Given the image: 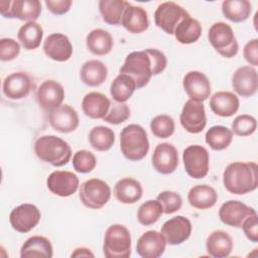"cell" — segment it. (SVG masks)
I'll return each mask as SVG.
<instances>
[{
    "mask_svg": "<svg viewBox=\"0 0 258 258\" xmlns=\"http://www.w3.org/2000/svg\"><path fill=\"white\" fill-rule=\"evenodd\" d=\"M156 200L162 207V211L164 214L169 215L177 212L182 206V199L179 194L171 190L161 191Z\"/></svg>",
    "mask_w": 258,
    "mask_h": 258,
    "instance_id": "obj_44",
    "label": "cell"
},
{
    "mask_svg": "<svg viewBox=\"0 0 258 258\" xmlns=\"http://www.w3.org/2000/svg\"><path fill=\"white\" fill-rule=\"evenodd\" d=\"M232 87L241 97H251L256 94L258 89L257 71L251 66L238 68L232 77Z\"/></svg>",
    "mask_w": 258,
    "mask_h": 258,
    "instance_id": "obj_20",
    "label": "cell"
},
{
    "mask_svg": "<svg viewBox=\"0 0 258 258\" xmlns=\"http://www.w3.org/2000/svg\"><path fill=\"white\" fill-rule=\"evenodd\" d=\"M142 194L143 188L141 183L132 177L121 178L114 186V196L122 204H134L142 198Z\"/></svg>",
    "mask_w": 258,
    "mask_h": 258,
    "instance_id": "obj_27",
    "label": "cell"
},
{
    "mask_svg": "<svg viewBox=\"0 0 258 258\" xmlns=\"http://www.w3.org/2000/svg\"><path fill=\"white\" fill-rule=\"evenodd\" d=\"M121 24L130 33L144 32L149 26L148 14L142 7L130 4L123 12Z\"/></svg>",
    "mask_w": 258,
    "mask_h": 258,
    "instance_id": "obj_26",
    "label": "cell"
},
{
    "mask_svg": "<svg viewBox=\"0 0 258 258\" xmlns=\"http://www.w3.org/2000/svg\"><path fill=\"white\" fill-rule=\"evenodd\" d=\"M45 5L51 13L55 15H62L70 10L72 6V1L71 0H46Z\"/></svg>",
    "mask_w": 258,
    "mask_h": 258,
    "instance_id": "obj_49",
    "label": "cell"
},
{
    "mask_svg": "<svg viewBox=\"0 0 258 258\" xmlns=\"http://www.w3.org/2000/svg\"><path fill=\"white\" fill-rule=\"evenodd\" d=\"M48 122L55 131L70 133L78 128L80 120L77 111L64 104L48 113Z\"/></svg>",
    "mask_w": 258,
    "mask_h": 258,
    "instance_id": "obj_21",
    "label": "cell"
},
{
    "mask_svg": "<svg viewBox=\"0 0 258 258\" xmlns=\"http://www.w3.org/2000/svg\"><path fill=\"white\" fill-rule=\"evenodd\" d=\"M120 149L125 158L131 161L143 159L149 150L145 129L138 124H129L120 133Z\"/></svg>",
    "mask_w": 258,
    "mask_h": 258,
    "instance_id": "obj_4",
    "label": "cell"
},
{
    "mask_svg": "<svg viewBox=\"0 0 258 258\" xmlns=\"http://www.w3.org/2000/svg\"><path fill=\"white\" fill-rule=\"evenodd\" d=\"M130 3L125 0H101L99 2V10L103 20L110 25H118L121 23L124 10Z\"/></svg>",
    "mask_w": 258,
    "mask_h": 258,
    "instance_id": "obj_37",
    "label": "cell"
},
{
    "mask_svg": "<svg viewBox=\"0 0 258 258\" xmlns=\"http://www.w3.org/2000/svg\"><path fill=\"white\" fill-rule=\"evenodd\" d=\"M108 76V69L104 62L98 59H90L81 68L80 77L82 82L89 87L102 85Z\"/></svg>",
    "mask_w": 258,
    "mask_h": 258,
    "instance_id": "obj_30",
    "label": "cell"
},
{
    "mask_svg": "<svg viewBox=\"0 0 258 258\" xmlns=\"http://www.w3.org/2000/svg\"><path fill=\"white\" fill-rule=\"evenodd\" d=\"M207 144L213 150H224L226 149L233 140V132L226 126L216 125L211 127L205 136Z\"/></svg>",
    "mask_w": 258,
    "mask_h": 258,
    "instance_id": "obj_38",
    "label": "cell"
},
{
    "mask_svg": "<svg viewBox=\"0 0 258 258\" xmlns=\"http://www.w3.org/2000/svg\"><path fill=\"white\" fill-rule=\"evenodd\" d=\"M189 205L199 210H207L215 206L218 201L216 189L208 184H198L192 186L187 194Z\"/></svg>",
    "mask_w": 258,
    "mask_h": 258,
    "instance_id": "obj_29",
    "label": "cell"
},
{
    "mask_svg": "<svg viewBox=\"0 0 258 258\" xmlns=\"http://www.w3.org/2000/svg\"><path fill=\"white\" fill-rule=\"evenodd\" d=\"M191 223L183 216H175L167 220L161 227V234L169 245H179L191 234Z\"/></svg>",
    "mask_w": 258,
    "mask_h": 258,
    "instance_id": "obj_17",
    "label": "cell"
},
{
    "mask_svg": "<svg viewBox=\"0 0 258 258\" xmlns=\"http://www.w3.org/2000/svg\"><path fill=\"white\" fill-rule=\"evenodd\" d=\"M232 132L238 136H249L256 131L257 121L256 119L247 114L237 116L232 122Z\"/></svg>",
    "mask_w": 258,
    "mask_h": 258,
    "instance_id": "obj_43",
    "label": "cell"
},
{
    "mask_svg": "<svg viewBox=\"0 0 258 258\" xmlns=\"http://www.w3.org/2000/svg\"><path fill=\"white\" fill-rule=\"evenodd\" d=\"M103 252L107 258H128L131 255L129 230L120 224L109 226L104 236Z\"/></svg>",
    "mask_w": 258,
    "mask_h": 258,
    "instance_id": "obj_5",
    "label": "cell"
},
{
    "mask_svg": "<svg viewBox=\"0 0 258 258\" xmlns=\"http://www.w3.org/2000/svg\"><path fill=\"white\" fill-rule=\"evenodd\" d=\"M151 159L154 169L161 174L172 173L178 165L177 150L168 142H163L156 145Z\"/></svg>",
    "mask_w": 258,
    "mask_h": 258,
    "instance_id": "obj_16",
    "label": "cell"
},
{
    "mask_svg": "<svg viewBox=\"0 0 258 258\" xmlns=\"http://www.w3.org/2000/svg\"><path fill=\"white\" fill-rule=\"evenodd\" d=\"M179 121L181 126L189 133H200L207 125V116L203 102L187 100L182 107Z\"/></svg>",
    "mask_w": 258,
    "mask_h": 258,
    "instance_id": "obj_12",
    "label": "cell"
},
{
    "mask_svg": "<svg viewBox=\"0 0 258 258\" xmlns=\"http://www.w3.org/2000/svg\"><path fill=\"white\" fill-rule=\"evenodd\" d=\"M167 66L165 54L155 48L130 52L120 68L121 74L130 76L137 89L145 87L152 76L161 74Z\"/></svg>",
    "mask_w": 258,
    "mask_h": 258,
    "instance_id": "obj_1",
    "label": "cell"
},
{
    "mask_svg": "<svg viewBox=\"0 0 258 258\" xmlns=\"http://www.w3.org/2000/svg\"><path fill=\"white\" fill-rule=\"evenodd\" d=\"M225 188L233 195H245L258 186V165L256 162L235 161L227 165L223 173Z\"/></svg>",
    "mask_w": 258,
    "mask_h": 258,
    "instance_id": "obj_2",
    "label": "cell"
},
{
    "mask_svg": "<svg viewBox=\"0 0 258 258\" xmlns=\"http://www.w3.org/2000/svg\"><path fill=\"white\" fill-rule=\"evenodd\" d=\"M31 87L32 84L29 76L23 72H16L5 78L2 90L8 99L20 100L29 94Z\"/></svg>",
    "mask_w": 258,
    "mask_h": 258,
    "instance_id": "obj_23",
    "label": "cell"
},
{
    "mask_svg": "<svg viewBox=\"0 0 258 258\" xmlns=\"http://www.w3.org/2000/svg\"><path fill=\"white\" fill-rule=\"evenodd\" d=\"M183 89L190 100L204 102L211 95V84L208 77L199 71H190L182 81Z\"/></svg>",
    "mask_w": 258,
    "mask_h": 258,
    "instance_id": "obj_19",
    "label": "cell"
},
{
    "mask_svg": "<svg viewBox=\"0 0 258 258\" xmlns=\"http://www.w3.org/2000/svg\"><path fill=\"white\" fill-rule=\"evenodd\" d=\"M208 39L214 49L224 57H233L238 53L239 45L232 27L226 22L214 23L208 32Z\"/></svg>",
    "mask_w": 258,
    "mask_h": 258,
    "instance_id": "obj_6",
    "label": "cell"
},
{
    "mask_svg": "<svg viewBox=\"0 0 258 258\" xmlns=\"http://www.w3.org/2000/svg\"><path fill=\"white\" fill-rule=\"evenodd\" d=\"M0 12L5 18L35 21L41 13V3L38 0H1Z\"/></svg>",
    "mask_w": 258,
    "mask_h": 258,
    "instance_id": "obj_8",
    "label": "cell"
},
{
    "mask_svg": "<svg viewBox=\"0 0 258 258\" xmlns=\"http://www.w3.org/2000/svg\"><path fill=\"white\" fill-rule=\"evenodd\" d=\"M86 44L93 54L106 55L112 50L114 40L107 30L96 28L88 33L86 37Z\"/></svg>",
    "mask_w": 258,
    "mask_h": 258,
    "instance_id": "obj_31",
    "label": "cell"
},
{
    "mask_svg": "<svg viewBox=\"0 0 258 258\" xmlns=\"http://www.w3.org/2000/svg\"><path fill=\"white\" fill-rule=\"evenodd\" d=\"M91 146L98 151H107L115 143L114 131L106 126H96L89 133Z\"/></svg>",
    "mask_w": 258,
    "mask_h": 258,
    "instance_id": "obj_39",
    "label": "cell"
},
{
    "mask_svg": "<svg viewBox=\"0 0 258 258\" xmlns=\"http://www.w3.org/2000/svg\"><path fill=\"white\" fill-rule=\"evenodd\" d=\"M20 53V45L13 38H2L0 40V59L10 61L16 58Z\"/></svg>",
    "mask_w": 258,
    "mask_h": 258,
    "instance_id": "obj_46",
    "label": "cell"
},
{
    "mask_svg": "<svg viewBox=\"0 0 258 258\" xmlns=\"http://www.w3.org/2000/svg\"><path fill=\"white\" fill-rule=\"evenodd\" d=\"M182 161L186 173L192 178H203L209 172L210 155L202 145H189L182 153Z\"/></svg>",
    "mask_w": 258,
    "mask_h": 258,
    "instance_id": "obj_10",
    "label": "cell"
},
{
    "mask_svg": "<svg viewBox=\"0 0 258 258\" xmlns=\"http://www.w3.org/2000/svg\"><path fill=\"white\" fill-rule=\"evenodd\" d=\"M233 245L232 237L223 230L212 232L206 242L207 251L214 258L228 257L233 250Z\"/></svg>",
    "mask_w": 258,
    "mask_h": 258,
    "instance_id": "obj_28",
    "label": "cell"
},
{
    "mask_svg": "<svg viewBox=\"0 0 258 258\" xmlns=\"http://www.w3.org/2000/svg\"><path fill=\"white\" fill-rule=\"evenodd\" d=\"M72 257H94V254L91 252L89 248L81 247L75 249V251L71 255Z\"/></svg>",
    "mask_w": 258,
    "mask_h": 258,
    "instance_id": "obj_50",
    "label": "cell"
},
{
    "mask_svg": "<svg viewBox=\"0 0 258 258\" xmlns=\"http://www.w3.org/2000/svg\"><path fill=\"white\" fill-rule=\"evenodd\" d=\"M254 214L257 213L253 208L235 200L224 203L219 210V218L222 223L235 228H241L246 218Z\"/></svg>",
    "mask_w": 258,
    "mask_h": 258,
    "instance_id": "obj_15",
    "label": "cell"
},
{
    "mask_svg": "<svg viewBox=\"0 0 258 258\" xmlns=\"http://www.w3.org/2000/svg\"><path fill=\"white\" fill-rule=\"evenodd\" d=\"M41 213L32 204H22L14 208L9 215L11 227L19 233H28L39 223Z\"/></svg>",
    "mask_w": 258,
    "mask_h": 258,
    "instance_id": "obj_11",
    "label": "cell"
},
{
    "mask_svg": "<svg viewBox=\"0 0 258 258\" xmlns=\"http://www.w3.org/2000/svg\"><path fill=\"white\" fill-rule=\"evenodd\" d=\"M53 255L50 241L43 236H32L28 238L20 248V257H47Z\"/></svg>",
    "mask_w": 258,
    "mask_h": 258,
    "instance_id": "obj_32",
    "label": "cell"
},
{
    "mask_svg": "<svg viewBox=\"0 0 258 258\" xmlns=\"http://www.w3.org/2000/svg\"><path fill=\"white\" fill-rule=\"evenodd\" d=\"M130 117V109L125 103H111L110 109L107 115L104 117V121L112 124L119 125L125 122Z\"/></svg>",
    "mask_w": 258,
    "mask_h": 258,
    "instance_id": "obj_45",
    "label": "cell"
},
{
    "mask_svg": "<svg viewBox=\"0 0 258 258\" xmlns=\"http://www.w3.org/2000/svg\"><path fill=\"white\" fill-rule=\"evenodd\" d=\"M36 156L53 166L66 165L72 157V148L67 141L55 135H43L34 143Z\"/></svg>",
    "mask_w": 258,
    "mask_h": 258,
    "instance_id": "obj_3",
    "label": "cell"
},
{
    "mask_svg": "<svg viewBox=\"0 0 258 258\" xmlns=\"http://www.w3.org/2000/svg\"><path fill=\"white\" fill-rule=\"evenodd\" d=\"M202 30L201 23L197 19L188 16L176 26L174 36L178 42L182 44H190L199 40L202 35Z\"/></svg>",
    "mask_w": 258,
    "mask_h": 258,
    "instance_id": "obj_36",
    "label": "cell"
},
{
    "mask_svg": "<svg viewBox=\"0 0 258 258\" xmlns=\"http://www.w3.org/2000/svg\"><path fill=\"white\" fill-rule=\"evenodd\" d=\"M79 182L77 174L68 170H55L46 179L47 188L53 195L62 198L74 195L78 190Z\"/></svg>",
    "mask_w": 258,
    "mask_h": 258,
    "instance_id": "obj_14",
    "label": "cell"
},
{
    "mask_svg": "<svg viewBox=\"0 0 258 258\" xmlns=\"http://www.w3.org/2000/svg\"><path fill=\"white\" fill-rule=\"evenodd\" d=\"M111 106V101L102 93L90 92L82 100L84 114L92 119H104Z\"/></svg>",
    "mask_w": 258,
    "mask_h": 258,
    "instance_id": "obj_24",
    "label": "cell"
},
{
    "mask_svg": "<svg viewBox=\"0 0 258 258\" xmlns=\"http://www.w3.org/2000/svg\"><path fill=\"white\" fill-rule=\"evenodd\" d=\"M241 228L245 236L254 243L258 242V218L257 214L251 215L243 222Z\"/></svg>",
    "mask_w": 258,
    "mask_h": 258,
    "instance_id": "obj_47",
    "label": "cell"
},
{
    "mask_svg": "<svg viewBox=\"0 0 258 258\" xmlns=\"http://www.w3.org/2000/svg\"><path fill=\"white\" fill-rule=\"evenodd\" d=\"M43 51L55 61H67L73 54V45L69 37L62 33H51L43 42Z\"/></svg>",
    "mask_w": 258,
    "mask_h": 258,
    "instance_id": "obj_22",
    "label": "cell"
},
{
    "mask_svg": "<svg viewBox=\"0 0 258 258\" xmlns=\"http://www.w3.org/2000/svg\"><path fill=\"white\" fill-rule=\"evenodd\" d=\"M64 90L62 86L54 80H46L40 84L36 91V100L40 108L46 112H51L62 104Z\"/></svg>",
    "mask_w": 258,
    "mask_h": 258,
    "instance_id": "obj_13",
    "label": "cell"
},
{
    "mask_svg": "<svg viewBox=\"0 0 258 258\" xmlns=\"http://www.w3.org/2000/svg\"><path fill=\"white\" fill-rule=\"evenodd\" d=\"M163 214L162 207L156 200H149L143 203L137 211V220L143 226L155 224Z\"/></svg>",
    "mask_w": 258,
    "mask_h": 258,
    "instance_id": "obj_40",
    "label": "cell"
},
{
    "mask_svg": "<svg viewBox=\"0 0 258 258\" xmlns=\"http://www.w3.org/2000/svg\"><path fill=\"white\" fill-rule=\"evenodd\" d=\"M150 129L155 137L168 138L173 134L175 129L174 120L169 115H157L151 120Z\"/></svg>",
    "mask_w": 258,
    "mask_h": 258,
    "instance_id": "obj_41",
    "label": "cell"
},
{
    "mask_svg": "<svg viewBox=\"0 0 258 258\" xmlns=\"http://www.w3.org/2000/svg\"><path fill=\"white\" fill-rule=\"evenodd\" d=\"M136 89L134 80L130 76L120 73L111 83L110 94L115 102L125 103L131 98Z\"/></svg>",
    "mask_w": 258,
    "mask_h": 258,
    "instance_id": "obj_35",
    "label": "cell"
},
{
    "mask_svg": "<svg viewBox=\"0 0 258 258\" xmlns=\"http://www.w3.org/2000/svg\"><path fill=\"white\" fill-rule=\"evenodd\" d=\"M240 102L237 95L228 91L216 92L210 99L213 113L221 117L233 116L239 109Z\"/></svg>",
    "mask_w": 258,
    "mask_h": 258,
    "instance_id": "obj_25",
    "label": "cell"
},
{
    "mask_svg": "<svg viewBox=\"0 0 258 258\" xmlns=\"http://www.w3.org/2000/svg\"><path fill=\"white\" fill-rule=\"evenodd\" d=\"M97 164V158L89 150H78L73 156V166L77 172L88 173L91 172Z\"/></svg>",
    "mask_w": 258,
    "mask_h": 258,
    "instance_id": "obj_42",
    "label": "cell"
},
{
    "mask_svg": "<svg viewBox=\"0 0 258 258\" xmlns=\"http://www.w3.org/2000/svg\"><path fill=\"white\" fill-rule=\"evenodd\" d=\"M166 240L161 232L149 230L143 233L136 243V252L143 258H158L166 247Z\"/></svg>",
    "mask_w": 258,
    "mask_h": 258,
    "instance_id": "obj_18",
    "label": "cell"
},
{
    "mask_svg": "<svg viewBox=\"0 0 258 258\" xmlns=\"http://www.w3.org/2000/svg\"><path fill=\"white\" fill-rule=\"evenodd\" d=\"M43 37V29L36 21H29L23 24L17 33V38L21 45L27 49H35L40 45Z\"/></svg>",
    "mask_w": 258,
    "mask_h": 258,
    "instance_id": "obj_34",
    "label": "cell"
},
{
    "mask_svg": "<svg viewBox=\"0 0 258 258\" xmlns=\"http://www.w3.org/2000/svg\"><path fill=\"white\" fill-rule=\"evenodd\" d=\"M79 198L87 208L99 210L109 202L111 198V188L105 180L91 178L82 183Z\"/></svg>",
    "mask_w": 258,
    "mask_h": 258,
    "instance_id": "obj_7",
    "label": "cell"
},
{
    "mask_svg": "<svg viewBox=\"0 0 258 258\" xmlns=\"http://www.w3.org/2000/svg\"><path fill=\"white\" fill-rule=\"evenodd\" d=\"M189 13L175 2L167 1L159 4L154 12V22L156 26L161 28L167 34H174L176 26Z\"/></svg>",
    "mask_w": 258,
    "mask_h": 258,
    "instance_id": "obj_9",
    "label": "cell"
},
{
    "mask_svg": "<svg viewBox=\"0 0 258 258\" xmlns=\"http://www.w3.org/2000/svg\"><path fill=\"white\" fill-rule=\"evenodd\" d=\"M244 58L253 67L258 66V39L253 38L248 41L243 48Z\"/></svg>",
    "mask_w": 258,
    "mask_h": 258,
    "instance_id": "obj_48",
    "label": "cell"
},
{
    "mask_svg": "<svg viewBox=\"0 0 258 258\" xmlns=\"http://www.w3.org/2000/svg\"><path fill=\"white\" fill-rule=\"evenodd\" d=\"M222 12L230 21L239 23L249 18L252 5L248 0H225L222 3Z\"/></svg>",
    "mask_w": 258,
    "mask_h": 258,
    "instance_id": "obj_33",
    "label": "cell"
}]
</instances>
